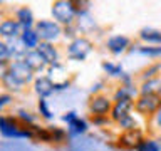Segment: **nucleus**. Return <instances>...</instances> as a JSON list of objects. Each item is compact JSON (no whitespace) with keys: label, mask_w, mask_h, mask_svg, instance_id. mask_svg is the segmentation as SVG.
Listing matches in <instances>:
<instances>
[{"label":"nucleus","mask_w":161,"mask_h":151,"mask_svg":"<svg viewBox=\"0 0 161 151\" xmlns=\"http://www.w3.org/2000/svg\"><path fill=\"white\" fill-rule=\"evenodd\" d=\"M52 17L55 19V22L59 25H72L74 24V19L77 17L79 10H77V5L75 2H70V0H55L52 3Z\"/></svg>","instance_id":"f257e3e1"},{"label":"nucleus","mask_w":161,"mask_h":151,"mask_svg":"<svg viewBox=\"0 0 161 151\" xmlns=\"http://www.w3.org/2000/svg\"><path fill=\"white\" fill-rule=\"evenodd\" d=\"M161 109V94H139L134 99V111L144 118H153Z\"/></svg>","instance_id":"f03ea898"},{"label":"nucleus","mask_w":161,"mask_h":151,"mask_svg":"<svg viewBox=\"0 0 161 151\" xmlns=\"http://www.w3.org/2000/svg\"><path fill=\"white\" fill-rule=\"evenodd\" d=\"M35 32H37L40 42H50L52 44L64 34V30L55 20H39V22L35 24Z\"/></svg>","instance_id":"7ed1b4c3"},{"label":"nucleus","mask_w":161,"mask_h":151,"mask_svg":"<svg viewBox=\"0 0 161 151\" xmlns=\"http://www.w3.org/2000/svg\"><path fill=\"white\" fill-rule=\"evenodd\" d=\"M92 50V42L87 37H75L67 45V55L70 60H84Z\"/></svg>","instance_id":"20e7f679"},{"label":"nucleus","mask_w":161,"mask_h":151,"mask_svg":"<svg viewBox=\"0 0 161 151\" xmlns=\"http://www.w3.org/2000/svg\"><path fill=\"white\" fill-rule=\"evenodd\" d=\"M113 109V101L106 94H94L89 99V113L92 116H109Z\"/></svg>","instance_id":"39448f33"},{"label":"nucleus","mask_w":161,"mask_h":151,"mask_svg":"<svg viewBox=\"0 0 161 151\" xmlns=\"http://www.w3.org/2000/svg\"><path fill=\"white\" fill-rule=\"evenodd\" d=\"M134 109V101L131 99H124V101H114L113 103V109L109 113V119L114 123H121L124 118L131 116V111Z\"/></svg>","instance_id":"423d86ee"},{"label":"nucleus","mask_w":161,"mask_h":151,"mask_svg":"<svg viewBox=\"0 0 161 151\" xmlns=\"http://www.w3.org/2000/svg\"><path fill=\"white\" fill-rule=\"evenodd\" d=\"M144 139L143 136V131L141 129H131V131H123V134L118 138V144L121 146L123 149L126 151H131V149H136L139 146V143Z\"/></svg>","instance_id":"0eeeda50"},{"label":"nucleus","mask_w":161,"mask_h":151,"mask_svg":"<svg viewBox=\"0 0 161 151\" xmlns=\"http://www.w3.org/2000/svg\"><path fill=\"white\" fill-rule=\"evenodd\" d=\"M25 30H29V29H25L22 24H19L17 20H14V19H5L0 22V37H3V39H17L20 37Z\"/></svg>","instance_id":"6e6552de"},{"label":"nucleus","mask_w":161,"mask_h":151,"mask_svg":"<svg viewBox=\"0 0 161 151\" xmlns=\"http://www.w3.org/2000/svg\"><path fill=\"white\" fill-rule=\"evenodd\" d=\"M10 74H12L17 81H20L22 84H27L34 79V70L30 69L22 59L10 62Z\"/></svg>","instance_id":"1a4fd4ad"},{"label":"nucleus","mask_w":161,"mask_h":151,"mask_svg":"<svg viewBox=\"0 0 161 151\" xmlns=\"http://www.w3.org/2000/svg\"><path fill=\"white\" fill-rule=\"evenodd\" d=\"M106 47H108V50L111 54L119 55V54L126 52V50L131 47V39L126 37V35H113V37L108 39Z\"/></svg>","instance_id":"9d476101"},{"label":"nucleus","mask_w":161,"mask_h":151,"mask_svg":"<svg viewBox=\"0 0 161 151\" xmlns=\"http://www.w3.org/2000/svg\"><path fill=\"white\" fill-rule=\"evenodd\" d=\"M34 91L40 99H45L55 91V82H52V79L49 77H37L34 81Z\"/></svg>","instance_id":"9b49d317"},{"label":"nucleus","mask_w":161,"mask_h":151,"mask_svg":"<svg viewBox=\"0 0 161 151\" xmlns=\"http://www.w3.org/2000/svg\"><path fill=\"white\" fill-rule=\"evenodd\" d=\"M37 50L40 52V55L45 59L47 65H59V50L54 47V44H50V42H40Z\"/></svg>","instance_id":"f8f14e48"},{"label":"nucleus","mask_w":161,"mask_h":151,"mask_svg":"<svg viewBox=\"0 0 161 151\" xmlns=\"http://www.w3.org/2000/svg\"><path fill=\"white\" fill-rule=\"evenodd\" d=\"M22 60L34 70V72H39V70H44L45 67H47V62H45V59L40 55V52L37 49H35V50H29Z\"/></svg>","instance_id":"ddd939ff"},{"label":"nucleus","mask_w":161,"mask_h":151,"mask_svg":"<svg viewBox=\"0 0 161 151\" xmlns=\"http://www.w3.org/2000/svg\"><path fill=\"white\" fill-rule=\"evenodd\" d=\"M138 96H139V89H136L133 84L131 86H119L114 91V101H124V99L134 101Z\"/></svg>","instance_id":"4468645a"},{"label":"nucleus","mask_w":161,"mask_h":151,"mask_svg":"<svg viewBox=\"0 0 161 151\" xmlns=\"http://www.w3.org/2000/svg\"><path fill=\"white\" fill-rule=\"evenodd\" d=\"M139 39L146 44H154V45H161V30L156 29H141L139 30Z\"/></svg>","instance_id":"2eb2a0df"},{"label":"nucleus","mask_w":161,"mask_h":151,"mask_svg":"<svg viewBox=\"0 0 161 151\" xmlns=\"http://www.w3.org/2000/svg\"><path fill=\"white\" fill-rule=\"evenodd\" d=\"M20 39H22V42H24L25 47H27V50H35L40 44V39H39L37 32H35V29L25 30V32L20 35Z\"/></svg>","instance_id":"dca6fc26"},{"label":"nucleus","mask_w":161,"mask_h":151,"mask_svg":"<svg viewBox=\"0 0 161 151\" xmlns=\"http://www.w3.org/2000/svg\"><path fill=\"white\" fill-rule=\"evenodd\" d=\"M161 92V77L143 81L139 86V94H159Z\"/></svg>","instance_id":"f3484780"},{"label":"nucleus","mask_w":161,"mask_h":151,"mask_svg":"<svg viewBox=\"0 0 161 151\" xmlns=\"http://www.w3.org/2000/svg\"><path fill=\"white\" fill-rule=\"evenodd\" d=\"M15 15H17V22L19 24H22L25 29H32V25H34V14H32V10H30L29 7L19 8Z\"/></svg>","instance_id":"a211bd4d"},{"label":"nucleus","mask_w":161,"mask_h":151,"mask_svg":"<svg viewBox=\"0 0 161 151\" xmlns=\"http://www.w3.org/2000/svg\"><path fill=\"white\" fill-rule=\"evenodd\" d=\"M131 50L146 57H161V45H134Z\"/></svg>","instance_id":"6ab92c4d"},{"label":"nucleus","mask_w":161,"mask_h":151,"mask_svg":"<svg viewBox=\"0 0 161 151\" xmlns=\"http://www.w3.org/2000/svg\"><path fill=\"white\" fill-rule=\"evenodd\" d=\"M69 128H67V134L69 136H80V134H84L86 131H87V121L86 119H80L77 118L75 121H72L70 124H67Z\"/></svg>","instance_id":"aec40b11"},{"label":"nucleus","mask_w":161,"mask_h":151,"mask_svg":"<svg viewBox=\"0 0 161 151\" xmlns=\"http://www.w3.org/2000/svg\"><path fill=\"white\" fill-rule=\"evenodd\" d=\"M2 82H3V86H5V87H7L8 91H12V92H20V91L24 89V86H25V84H22V82H20V81H17V79H15V77H14V76L10 74V72H8V74L3 77V81H2Z\"/></svg>","instance_id":"412c9836"},{"label":"nucleus","mask_w":161,"mask_h":151,"mask_svg":"<svg viewBox=\"0 0 161 151\" xmlns=\"http://www.w3.org/2000/svg\"><path fill=\"white\" fill-rule=\"evenodd\" d=\"M136 151H161V144L156 139L151 138H144L139 143V146L136 148Z\"/></svg>","instance_id":"4be33fe9"},{"label":"nucleus","mask_w":161,"mask_h":151,"mask_svg":"<svg viewBox=\"0 0 161 151\" xmlns=\"http://www.w3.org/2000/svg\"><path fill=\"white\" fill-rule=\"evenodd\" d=\"M159 72H161V62H156L153 65H149L148 69H144L143 74H141V77H143V81L156 79V77H159V76H158Z\"/></svg>","instance_id":"5701e85b"},{"label":"nucleus","mask_w":161,"mask_h":151,"mask_svg":"<svg viewBox=\"0 0 161 151\" xmlns=\"http://www.w3.org/2000/svg\"><path fill=\"white\" fill-rule=\"evenodd\" d=\"M103 69L108 72L111 77H121L124 72H123V67L119 64H113V62H103Z\"/></svg>","instance_id":"b1692460"},{"label":"nucleus","mask_w":161,"mask_h":151,"mask_svg":"<svg viewBox=\"0 0 161 151\" xmlns=\"http://www.w3.org/2000/svg\"><path fill=\"white\" fill-rule=\"evenodd\" d=\"M39 113L44 119H52V113H50L49 106H47V101L45 99H39Z\"/></svg>","instance_id":"393cba45"},{"label":"nucleus","mask_w":161,"mask_h":151,"mask_svg":"<svg viewBox=\"0 0 161 151\" xmlns=\"http://www.w3.org/2000/svg\"><path fill=\"white\" fill-rule=\"evenodd\" d=\"M119 124V128L123 131H131V129H136V119L133 118V116H128V118H124Z\"/></svg>","instance_id":"a878e982"},{"label":"nucleus","mask_w":161,"mask_h":151,"mask_svg":"<svg viewBox=\"0 0 161 151\" xmlns=\"http://www.w3.org/2000/svg\"><path fill=\"white\" fill-rule=\"evenodd\" d=\"M17 118H19L20 121H22L24 124H32L34 121H35V118H34V116L30 114L29 111H25V109H20V111H19Z\"/></svg>","instance_id":"bb28decb"},{"label":"nucleus","mask_w":161,"mask_h":151,"mask_svg":"<svg viewBox=\"0 0 161 151\" xmlns=\"http://www.w3.org/2000/svg\"><path fill=\"white\" fill-rule=\"evenodd\" d=\"M10 59V50H8V45L7 42L0 40V60H7Z\"/></svg>","instance_id":"cd10ccee"},{"label":"nucleus","mask_w":161,"mask_h":151,"mask_svg":"<svg viewBox=\"0 0 161 151\" xmlns=\"http://www.w3.org/2000/svg\"><path fill=\"white\" fill-rule=\"evenodd\" d=\"M10 72V64L7 60H0V81H3V77Z\"/></svg>","instance_id":"c85d7f7f"},{"label":"nucleus","mask_w":161,"mask_h":151,"mask_svg":"<svg viewBox=\"0 0 161 151\" xmlns=\"http://www.w3.org/2000/svg\"><path fill=\"white\" fill-rule=\"evenodd\" d=\"M109 116H92V123L96 126H103V124H108L109 123Z\"/></svg>","instance_id":"c756f323"},{"label":"nucleus","mask_w":161,"mask_h":151,"mask_svg":"<svg viewBox=\"0 0 161 151\" xmlns=\"http://www.w3.org/2000/svg\"><path fill=\"white\" fill-rule=\"evenodd\" d=\"M77 118H79V116H77V113H75V111H67V113H65V114L62 116V119H64L67 124H70L72 121H75Z\"/></svg>","instance_id":"7c9ffc66"},{"label":"nucleus","mask_w":161,"mask_h":151,"mask_svg":"<svg viewBox=\"0 0 161 151\" xmlns=\"http://www.w3.org/2000/svg\"><path fill=\"white\" fill-rule=\"evenodd\" d=\"M10 99H12V96H10V94H0V111H2V108L5 104L10 103Z\"/></svg>","instance_id":"2f4dec72"},{"label":"nucleus","mask_w":161,"mask_h":151,"mask_svg":"<svg viewBox=\"0 0 161 151\" xmlns=\"http://www.w3.org/2000/svg\"><path fill=\"white\" fill-rule=\"evenodd\" d=\"M153 121H154V124H156V128L158 129H161V109L156 113L154 116H153Z\"/></svg>","instance_id":"473e14b6"},{"label":"nucleus","mask_w":161,"mask_h":151,"mask_svg":"<svg viewBox=\"0 0 161 151\" xmlns=\"http://www.w3.org/2000/svg\"><path fill=\"white\" fill-rule=\"evenodd\" d=\"M69 81H65V82H60V84H55V91H60V89H65V87H69Z\"/></svg>","instance_id":"72a5a7b5"},{"label":"nucleus","mask_w":161,"mask_h":151,"mask_svg":"<svg viewBox=\"0 0 161 151\" xmlns=\"http://www.w3.org/2000/svg\"><path fill=\"white\" fill-rule=\"evenodd\" d=\"M159 94H161V92H159Z\"/></svg>","instance_id":"f704fd0d"}]
</instances>
